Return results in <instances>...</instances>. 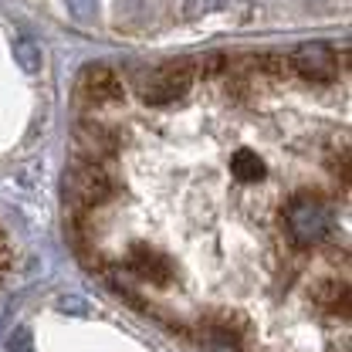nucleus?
Segmentation results:
<instances>
[{
    "label": "nucleus",
    "instance_id": "obj_3",
    "mask_svg": "<svg viewBox=\"0 0 352 352\" xmlns=\"http://www.w3.org/2000/svg\"><path fill=\"white\" fill-rule=\"evenodd\" d=\"M285 223H288V234H292V241L298 248H311V244H318L329 234L332 217H329V210H325L322 200H315V197H295L288 204V210H285Z\"/></svg>",
    "mask_w": 352,
    "mask_h": 352
},
{
    "label": "nucleus",
    "instance_id": "obj_11",
    "mask_svg": "<svg viewBox=\"0 0 352 352\" xmlns=\"http://www.w3.org/2000/svg\"><path fill=\"white\" fill-rule=\"evenodd\" d=\"M65 7H68V17L82 28L95 24V17H98V0H65Z\"/></svg>",
    "mask_w": 352,
    "mask_h": 352
},
{
    "label": "nucleus",
    "instance_id": "obj_10",
    "mask_svg": "<svg viewBox=\"0 0 352 352\" xmlns=\"http://www.w3.org/2000/svg\"><path fill=\"white\" fill-rule=\"evenodd\" d=\"M204 352H241V339L230 329L207 325V332H204Z\"/></svg>",
    "mask_w": 352,
    "mask_h": 352
},
{
    "label": "nucleus",
    "instance_id": "obj_9",
    "mask_svg": "<svg viewBox=\"0 0 352 352\" xmlns=\"http://www.w3.org/2000/svg\"><path fill=\"white\" fill-rule=\"evenodd\" d=\"M14 61L24 75H38L44 68V47L34 38H17L14 41Z\"/></svg>",
    "mask_w": 352,
    "mask_h": 352
},
{
    "label": "nucleus",
    "instance_id": "obj_13",
    "mask_svg": "<svg viewBox=\"0 0 352 352\" xmlns=\"http://www.w3.org/2000/svg\"><path fill=\"white\" fill-rule=\"evenodd\" d=\"M7 352H34V339H31V329H17L7 342Z\"/></svg>",
    "mask_w": 352,
    "mask_h": 352
},
{
    "label": "nucleus",
    "instance_id": "obj_5",
    "mask_svg": "<svg viewBox=\"0 0 352 352\" xmlns=\"http://www.w3.org/2000/svg\"><path fill=\"white\" fill-rule=\"evenodd\" d=\"M129 267L135 278H142L149 285H160V288L173 285V278H176V264L166 254H160L156 248H149V244H132Z\"/></svg>",
    "mask_w": 352,
    "mask_h": 352
},
{
    "label": "nucleus",
    "instance_id": "obj_7",
    "mask_svg": "<svg viewBox=\"0 0 352 352\" xmlns=\"http://www.w3.org/2000/svg\"><path fill=\"white\" fill-rule=\"evenodd\" d=\"M78 95L95 102V105H102V102H119L122 91H119V78L105 65H88L82 82H78Z\"/></svg>",
    "mask_w": 352,
    "mask_h": 352
},
{
    "label": "nucleus",
    "instance_id": "obj_4",
    "mask_svg": "<svg viewBox=\"0 0 352 352\" xmlns=\"http://www.w3.org/2000/svg\"><path fill=\"white\" fill-rule=\"evenodd\" d=\"M288 68L295 75H302L305 82H332L339 75V61H336V51L329 44L322 41H311V44H302L292 51L288 58Z\"/></svg>",
    "mask_w": 352,
    "mask_h": 352
},
{
    "label": "nucleus",
    "instance_id": "obj_1",
    "mask_svg": "<svg viewBox=\"0 0 352 352\" xmlns=\"http://www.w3.org/2000/svg\"><path fill=\"white\" fill-rule=\"evenodd\" d=\"M65 200L75 210H91L98 204H105L112 197V179L105 176V170L91 160H78L65 170Z\"/></svg>",
    "mask_w": 352,
    "mask_h": 352
},
{
    "label": "nucleus",
    "instance_id": "obj_8",
    "mask_svg": "<svg viewBox=\"0 0 352 352\" xmlns=\"http://www.w3.org/2000/svg\"><path fill=\"white\" fill-rule=\"evenodd\" d=\"M230 173L237 176L241 183H261L264 176H267V166H264V160L258 156V153H251V149H237L234 160H230Z\"/></svg>",
    "mask_w": 352,
    "mask_h": 352
},
{
    "label": "nucleus",
    "instance_id": "obj_14",
    "mask_svg": "<svg viewBox=\"0 0 352 352\" xmlns=\"http://www.w3.org/2000/svg\"><path fill=\"white\" fill-rule=\"evenodd\" d=\"M223 0H186V17H204V14H214Z\"/></svg>",
    "mask_w": 352,
    "mask_h": 352
},
{
    "label": "nucleus",
    "instance_id": "obj_12",
    "mask_svg": "<svg viewBox=\"0 0 352 352\" xmlns=\"http://www.w3.org/2000/svg\"><path fill=\"white\" fill-rule=\"evenodd\" d=\"M311 295H315V302H322V305H339V298H342V302L349 298V288L339 285V281H318Z\"/></svg>",
    "mask_w": 352,
    "mask_h": 352
},
{
    "label": "nucleus",
    "instance_id": "obj_6",
    "mask_svg": "<svg viewBox=\"0 0 352 352\" xmlns=\"http://www.w3.org/2000/svg\"><path fill=\"white\" fill-rule=\"evenodd\" d=\"M119 146L116 132L102 122H82L75 129V149H78V160H91V163H102L105 156H112Z\"/></svg>",
    "mask_w": 352,
    "mask_h": 352
},
{
    "label": "nucleus",
    "instance_id": "obj_2",
    "mask_svg": "<svg viewBox=\"0 0 352 352\" xmlns=\"http://www.w3.org/2000/svg\"><path fill=\"white\" fill-rule=\"evenodd\" d=\"M190 82H193L190 65L186 61H170V65L139 72L135 75V91L146 105H173L176 98H183L190 91Z\"/></svg>",
    "mask_w": 352,
    "mask_h": 352
}]
</instances>
